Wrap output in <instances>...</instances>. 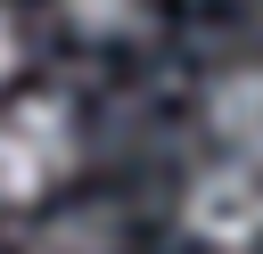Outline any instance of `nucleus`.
I'll return each instance as SVG.
<instances>
[{
	"label": "nucleus",
	"instance_id": "f257e3e1",
	"mask_svg": "<svg viewBox=\"0 0 263 254\" xmlns=\"http://www.w3.org/2000/svg\"><path fill=\"white\" fill-rule=\"evenodd\" d=\"M82 164V123L58 90H33L0 115V205H41Z\"/></svg>",
	"mask_w": 263,
	"mask_h": 254
},
{
	"label": "nucleus",
	"instance_id": "f03ea898",
	"mask_svg": "<svg viewBox=\"0 0 263 254\" xmlns=\"http://www.w3.org/2000/svg\"><path fill=\"white\" fill-rule=\"evenodd\" d=\"M181 229H189L197 246H214V254H255V246H263V172L238 164V156L189 172V188H181Z\"/></svg>",
	"mask_w": 263,
	"mask_h": 254
},
{
	"label": "nucleus",
	"instance_id": "7ed1b4c3",
	"mask_svg": "<svg viewBox=\"0 0 263 254\" xmlns=\"http://www.w3.org/2000/svg\"><path fill=\"white\" fill-rule=\"evenodd\" d=\"M205 131L222 139V156H238V164L263 172V66L214 74V90H205Z\"/></svg>",
	"mask_w": 263,
	"mask_h": 254
},
{
	"label": "nucleus",
	"instance_id": "20e7f679",
	"mask_svg": "<svg viewBox=\"0 0 263 254\" xmlns=\"http://www.w3.org/2000/svg\"><path fill=\"white\" fill-rule=\"evenodd\" d=\"M25 254H115V221L107 213H58L49 229H33Z\"/></svg>",
	"mask_w": 263,
	"mask_h": 254
},
{
	"label": "nucleus",
	"instance_id": "39448f33",
	"mask_svg": "<svg viewBox=\"0 0 263 254\" xmlns=\"http://www.w3.org/2000/svg\"><path fill=\"white\" fill-rule=\"evenodd\" d=\"M66 16H74V33H132L140 16H148V0H66Z\"/></svg>",
	"mask_w": 263,
	"mask_h": 254
},
{
	"label": "nucleus",
	"instance_id": "423d86ee",
	"mask_svg": "<svg viewBox=\"0 0 263 254\" xmlns=\"http://www.w3.org/2000/svg\"><path fill=\"white\" fill-rule=\"evenodd\" d=\"M16 57H25V49H16V16L0 8V90H8V74H16Z\"/></svg>",
	"mask_w": 263,
	"mask_h": 254
}]
</instances>
